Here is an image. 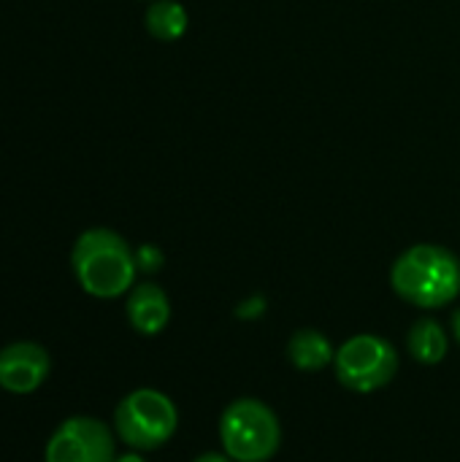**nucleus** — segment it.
Returning a JSON list of instances; mask_svg holds the SVG:
<instances>
[{
  "label": "nucleus",
  "instance_id": "2",
  "mask_svg": "<svg viewBox=\"0 0 460 462\" xmlns=\"http://www.w3.org/2000/svg\"><path fill=\"white\" fill-rule=\"evenodd\" d=\"M390 287L418 309H445L460 295V260L439 244H415L396 257Z\"/></svg>",
  "mask_w": 460,
  "mask_h": 462
},
{
  "label": "nucleus",
  "instance_id": "15",
  "mask_svg": "<svg viewBox=\"0 0 460 462\" xmlns=\"http://www.w3.org/2000/svg\"><path fill=\"white\" fill-rule=\"evenodd\" d=\"M453 336H455V341L460 344V309L453 314Z\"/></svg>",
  "mask_w": 460,
  "mask_h": 462
},
{
  "label": "nucleus",
  "instance_id": "9",
  "mask_svg": "<svg viewBox=\"0 0 460 462\" xmlns=\"http://www.w3.org/2000/svg\"><path fill=\"white\" fill-rule=\"evenodd\" d=\"M287 357H290V363L298 371L317 374V371L333 365L336 349L325 338V333H320L314 328H304V330H296L290 336V341H287Z\"/></svg>",
  "mask_w": 460,
  "mask_h": 462
},
{
  "label": "nucleus",
  "instance_id": "11",
  "mask_svg": "<svg viewBox=\"0 0 460 462\" xmlns=\"http://www.w3.org/2000/svg\"><path fill=\"white\" fill-rule=\"evenodd\" d=\"M146 32L163 43L179 41L190 27V14L179 0H152L144 14Z\"/></svg>",
  "mask_w": 460,
  "mask_h": 462
},
{
  "label": "nucleus",
  "instance_id": "14",
  "mask_svg": "<svg viewBox=\"0 0 460 462\" xmlns=\"http://www.w3.org/2000/svg\"><path fill=\"white\" fill-rule=\"evenodd\" d=\"M114 462H146V460H144V457H141V455H138V452L133 449V452H127V455L117 457V460H114Z\"/></svg>",
  "mask_w": 460,
  "mask_h": 462
},
{
  "label": "nucleus",
  "instance_id": "1",
  "mask_svg": "<svg viewBox=\"0 0 460 462\" xmlns=\"http://www.w3.org/2000/svg\"><path fill=\"white\" fill-rule=\"evenodd\" d=\"M70 268L79 287L100 300H114L136 287V252L108 227L84 230L70 249Z\"/></svg>",
  "mask_w": 460,
  "mask_h": 462
},
{
  "label": "nucleus",
  "instance_id": "5",
  "mask_svg": "<svg viewBox=\"0 0 460 462\" xmlns=\"http://www.w3.org/2000/svg\"><path fill=\"white\" fill-rule=\"evenodd\" d=\"M399 355L390 341L374 333H361L344 341L333 357V374L350 393H377L396 379Z\"/></svg>",
  "mask_w": 460,
  "mask_h": 462
},
{
  "label": "nucleus",
  "instance_id": "6",
  "mask_svg": "<svg viewBox=\"0 0 460 462\" xmlns=\"http://www.w3.org/2000/svg\"><path fill=\"white\" fill-rule=\"evenodd\" d=\"M46 462H114L117 444L106 422L95 417L65 420L46 441Z\"/></svg>",
  "mask_w": 460,
  "mask_h": 462
},
{
  "label": "nucleus",
  "instance_id": "4",
  "mask_svg": "<svg viewBox=\"0 0 460 462\" xmlns=\"http://www.w3.org/2000/svg\"><path fill=\"white\" fill-rule=\"evenodd\" d=\"M176 428H179L176 403L165 393L152 387L127 393L114 411L117 439L136 452L160 449L163 444L171 441Z\"/></svg>",
  "mask_w": 460,
  "mask_h": 462
},
{
  "label": "nucleus",
  "instance_id": "13",
  "mask_svg": "<svg viewBox=\"0 0 460 462\" xmlns=\"http://www.w3.org/2000/svg\"><path fill=\"white\" fill-rule=\"evenodd\" d=\"M192 462H233V460H230L225 452H222V455H220V452H203L201 457H195Z\"/></svg>",
  "mask_w": 460,
  "mask_h": 462
},
{
  "label": "nucleus",
  "instance_id": "8",
  "mask_svg": "<svg viewBox=\"0 0 460 462\" xmlns=\"http://www.w3.org/2000/svg\"><path fill=\"white\" fill-rule=\"evenodd\" d=\"M127 322L141 336H157L171 322V300L155 282H141L127 292Z\"/></svg>",
  "mask_w": 460,
  "mask_h": 462
},
{
  "label": "nucleus",
  "instance_id": "10",
  "mask_svg": "<svg viewBox=\"0 0 460 462\" xmlns=\"http://www.w3.org/2000/svg\"><path fill=\"white\" fill-rule=\"evenodd\" d=\"M407 346H409V355L418 363H423V365H439L447 357V352H450V338H447L445 328L437 319L423 317V319H418L409 328Z\"/></svg>",
  "mask_w": 460,
  "mask_h": 462
},
{
  "label": "nucleus",
  "instance_id": "3",
  "mask_svg": "<svg viewBox=\"0 0 460 462\" xmlns=\"http://www.w3.org/2000/svg\"><path fill=\"white\" fill-rule=\"evenodd\" d=\"M220 441L233 462H268L279 452L282 425L263 401L239 398L220 417Z\"/></svg>",
  "mask_w": 460,
  "mask_h": 462
},
{
  "label": "nucleus",
  "instance_id": "7",
  "mask_svg": "<svg viewBox=\"0 0 460 462\" xmlns=\"http://www.w3.org/2000/svg\"><path fill=\"white\" fill-rule=\"evenodd\" d=\"M52 371L49 352L33 341H14L0 349V387L11 395L35 393Z\"/></svg>",
  "mask_w": 460,
  "mask_h": 462
},
{
  "label": "nucleus",
  "instance_id": "12",
  "mask_svg": "<svg viewBox=\"0 0 460 462\" xmlns=\"http://www.w3.org/2000/svg\"><path fill=\"white\" fill-rule=\"evenodd\" d=\"M136 265L144 273H155V271L163 268V252L157 246H152V244H144V246L136 249Z\"/></svg>",
  "mask_w": 460,
  "mask_h": 462
}]
</instances>
